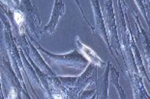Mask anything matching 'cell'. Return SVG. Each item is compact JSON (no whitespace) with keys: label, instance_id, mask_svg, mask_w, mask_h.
<instances>
[{"label":"cell","instance_id":"7","mask_svg":"<svg viewBox=\"0 0 150 99\" xmlns=\"http://www.w3.org/2000/svg\"><path fill=\"white\" fill-rule=\"evenodd\" d=\"M110 84H112L114 87H115L116 91L119 94V98L121 99H125L126 98V95L124 93V91L122 89V88L120 87L119 85V73L116 71V69L111 66L110 65Z\"/></svg>","mask_w":150,"mask_h":99},{"label":"cell","instance_id":"2","mask_svg":"<svg viewBox=\"0 0 150 99\" xmlns=\"http://www.w3.org/2000/svg\"><path fill=\"white\" fill-rule=\"evenodd\" d=\"M104 21L105 24L107 23L106 28L110 31V36L111 39V43L115 49L119 50L120 44L119 40L117 37L116 32V23H115V17L113 15V8H112V0H106V6H105V15Z\"/></svg>","mask_w":150,"mask_h":99},{"label":"cell","instance_id":"5","mask_svg":"<svg viewBox=\"0 0 150 99\" xmlns=\"http://www.w3.org/2000/svg\"><path fill=\"white\" fill-rule=\"evenodd\" d=\"M76 44L79 49V52L81 53L88 62H90V63H93V65H95L96 66H103L105 65L104 61L98 56V54L95 52L93 49L89 48L88 46H86L85 44L82 43L79 37H76Z\"/></svg>","mask_w":150,"mask_h":99},{"label":"cell","instance_id":"3","mask_svg":"<svg viewBox=\"0 0 150 99\" xmlns=\"http://www.w3.org/2000/svg\"><path fill=\"white\" fill-rule=\"evenodd\" d=\"M90 2H91V5H92V9H93L95 23H96L95 30L98 31V34L100 35L101 38L104 40L105 43H106V44L108 47V50H110V52L111 53V55L116 59V57H115V55H114L112 49H111L110 43V40H108V31H107V28H106V24H105V21H104V17H103V14H102L101 8H100L99 0H90Z\"/></svg>","mask_w":150,"mask_h":99},{"label":"cell","instance_id":"4","mask_svg":"<svg viewBox=\"0 0 150 99\" xmlns=\"http://www.w3.org/2000/svg\"><path fill=\"white\" fill-rule=\"evenodd\" d=\"M65 11H66V8H65L63 0H54V5H53L52 15H50V20L49 21V23H47V25H46L43 29V33H46L47 32V33H50V35H52L56 29V26H57V24H58L60 17L64 15Z\"/></svg>","mask_w":150,"mask_h":99},{"label":"cell","instance_id":"6","mask_svg":"<svg viewBox=\"0 0 150 99\" xmlns=\"http://www.w3.org/2000/svg\"><path fill=\"white\" fill-rule=\"evenodd\" d=\"M110 63H107L106 70L104 72L103 77H101V80L97 83V96L96 98H104L107 99L108 96V73H110Z\"/></svg>","mask_w":150,"mask_h":99},{"label":"cell","instance_id":"10","mask_svg":"<svg viewBox=\"0 0 150 99\" xmlns=\"http://www.w3.org/2000/svg\"><path fill=\"white\" fill-rule=\"evenodd\" d=\"M93 93H96V91H83V94L79 95V98H93Z\"/></svg>","mask_w":150,"mask_h":99},{"label":"cell","instance_id":"9","mask_svg":"<svg viewBox=\"0 0 150 99\" xmlns=\"http://www.w3.org/2000/svg\"><path fill=\"white\" fill-rule=\"evenodd\" d=\"M75 2L76 3V4H78V7H79V11H81V15L82 17H83V18L85 20V21H86V23H87L89 26H90V28H91V30L92 31H95V28L92 26V25L89 23V21L87 20V18H86V17L84 15V14H83V11H82V9H81V4H79V0H75Z\"/></svg>","mask_w":150,"mask_h":99},{"label":"cell","instance_id":"1","mask_svg":"<svg viewBox=\"0 0 150 99\" xmlns=\"http://www.w3.org/2000/svg\"><path fill=\"white\" fill-rule=\"evenodd\" d=\"M29 40L36 44L38 50H40L45 56L47 57V59L52 61V62L57 63V65H63V66H71V68H76L79 69H84L86 66H87L88 61L86 60L79 51L74 50V51H72L71 53L62 54V55H56V54H52L49 52V51L43 49L36 41L33 40V39H29Z\"/></svg>","mask_w":150,"mask_h":99},{"label":"cell","instance_id":"8","mask_svg":"<svg viewBox=\"0 0 150 99\" xmlns=\"http://www.w3.org/2000/svg\"><path fill=\"white\" fill-rule=\"evenodd\" d=\"M14 17H15V21L17 22V24L21 27V28H22V24L24 23V17H23V15H22L20 11H16L15 14H14Z\"/></svg>","mask_w":150,"mask_h":99}]
</instances>
